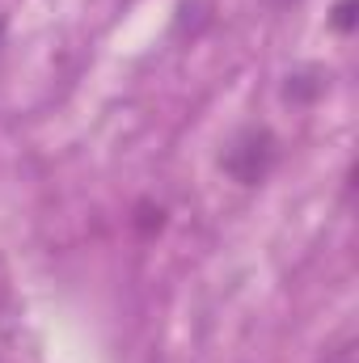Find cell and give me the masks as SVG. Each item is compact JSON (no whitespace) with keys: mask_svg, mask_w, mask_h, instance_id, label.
Returning <instances> with one entry per match:
<instances>
[{"mask_svg":"<svg viewBox=\"0 0 359 363\" xmlns=\"http://www.w3.org/2000/svg\"><path fill=\"white\" fill-rule=\"evenodd\" d=\"M275 165V135L263 131V127H250L233 140V148L224 152V169L241 186H258V182L270 174Z\"/></svg>","mask_w":359,"mask_h":363,"instance_id":"1","label":"cell"},{"mask_svg":"<svg viewBox=\"0 0 359 363\" xmlns=\"http://www.w3.org/2000/svg\"><path fill=\"white\" fill-rule=\"evenodd\" d=\"M321 363H359V342H355V334L347 330V334H338L330 347H326V359Z\"/></svg>","mask_w":359,"mask_h":363,"instance_id":"2","label":"cell"},{"mask_svg":"<svg viewBox=\"0 0 359 363\" xmlns=\"http://www.w3.org/2000/svg\"><path fill=\"white\" fill-rule=\"evenodd\" d=\"M351 21H355V0H338V9H334V26H338V30H351Z\"/></svg>","mask_w":359,"mask_h":363,"instance_id":"3","label":"cell"}]
</instances>
